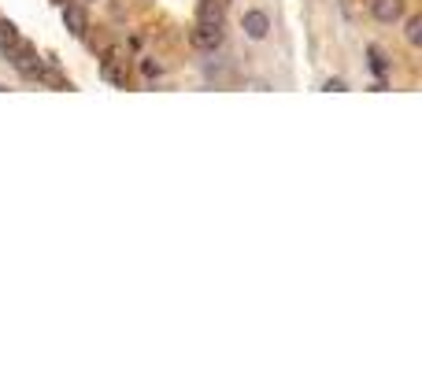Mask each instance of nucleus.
I'll use <instances>...</instances> for the list:
<instances>
[{
  "instance_id": "obj_10",
  "label": "nucleus",
  "mask_w": 422,
  "mask_h": 370,
  "mask_svg": "<svg viewBox=\"0 0 422 370\" xmlns=\"http://www.w3.org/2000/svg\"><path fill=\"white\" fill-rule=\"evenodd\" d=\"M326 93H345V82H341V78H330V82H326Z\"/></svg>"
},
{
  "instance_id": "obj_9",
  "label": "nucleus",
  "mask_w": 422,
  "mask_h": 370,
  "mask_svg": "<svg viewBox=\"0 0 422 370\" xmlns=\"http://www.w3.org/2000/svg\"><path fill=\"white\" fill-rule=\"evenodd\" d=\"M141 71H144V74H149V78H156V74H159V63H152V59H144V63H141Z\"/></svg>"
},
{
  "instance_id": "obj_1",
  "label": "nucleus",
  "mask_w": 422,
  "mask_h": 370,
  "mask_svg": "<svg viewBox=\"0 0 422 370\" xmlns=\"http://www.w3.org/2000/svg\"><path fill=\"white\" fill-rule=\"evenodd\" d=\"M0 52H4L11 67L19 71V74H26V78H38V71L45 67L41 56H38V48L26 45V41H15V45H8V48H0Z\"/></svg>"
},
{
  "instance_id": "obj_7",
  "label": "nucleus",
  "mask_w": 422,
  "mask_h": 370,
  "mask_svg": "<svg viewBox=\"0 0 422 370\" xmlns=\"http://www.w3.org/2000/svg\"><path fill=\"white\" fill-rule=\"evenodd\" d=\"M408 41H411V45H422V15L408 19Z\"/></svg>"
},
{
  "instance_id": "obj_11",
  "label": "nucleus",
  "mask_w": 422,
  "mask_h": 370,
  "mask_svg": "<svg viewBox=\"0 0 422 370\" xmlns=\"http://www.w3.org/2000/svg\"><path fill=\"white\" fill-rule=\"evenodd\" d=\"M52 4H59V8H63V4H67V0H52Z\"/></svg>"
},
{
  "instance_id": "obj_4",
  "label": "nucleus",
  "mask_w": 422,
  "mask_h": 370,
  "mask_svg": "<svg viewBox=\"0 0 422 370\" xmlns=\"http://www.w3.org/2000/svg\"><path fill=\"white\" fill-rule=\"evenodd\" d=\"M370 15L378 23H397L404 15V0H370Z\"/></svg>"
},
{
  "instance_id": "obj_3",
  "label": "nucleus",
  "mask_w": 422,
  "mask_h": 370,
  "mask_svg": "<svg viewBox=\"0 0 422 370\" xmlns=\"http://www.w3.org/2000/svg\"><path fill=\"white\" fill-rule=\"evenodd\" d=\"M241 30L252 37V41H263L270 34V19L267 11H245V19H241Z\"/></svg>"
},
{
  "instance_id": "obj_6",
  "label": "nucleus",
  "mask_w": 422,
  "mask_h": 370,
  "mask_svg": "<svg viewBox=\"0 0 422 370\" xmlns=\"http://www.w3.org/2000/svg\"><path fill=\"white\" fill-rule=\"evenodd\" d=\"M19 41V30H15L8 19H0V48H8V45H15Z\"/></svg>"
},
{
  "instance_id": "obj_2",
  "label": "nucleus",
  "mask_w": 422,
  "mask_h": 370,
  "mask_svg": "<svg viewBox=\"0 0 422 370\" xmlns=\"http://www.w3.org/2000/svg\"><path fill=\"white\" fill-rule=\"evenodd\" d=\"M193 45L200 48V52H215L222 45V23H204L197 19V30H193Z\"/></svg>"
},
{
  "instance_id": "obj_8",
  "label": "nucleus",
  "mask_w": 422,
  "mask_h": 370,
  "mask_svg": "<svg viewBox=\"0 0 422 370\" xmlns=\"http://www.w3.org/2000/svg\"><path fill=\"white\" fill-rule=\"evenodd\" d=\"M370 67H375V74H378V78L385 74V59H382L378 48H370Z\"/></svg>"
},
{
  "instance_id": "obj_5",
  "label": "nucleus",
  "mask_w": 422,
  "mask_h": 370,
  "mask_svg": "<svg viewBox=\"0 0 422 370\" xmlns=\"http://www.w3.org/2000/svg\"><path fill=\"white\" fill-rule=\"evenodd\" d=\"M63 26H67L74 37H82L86 30H89V19H86V11L78 8V4H63Z\"/></svg>"
}]
</instances>
